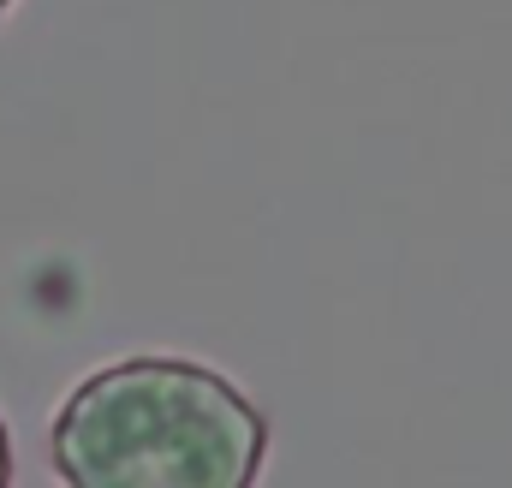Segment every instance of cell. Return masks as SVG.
I'll return each instance as SVG.
<instances>
[{"mask_svg":"<svg viewBox=\"0 0 512 488\" xmlns=\"http://www.w3.org/2000/svg\"><path fill=\"white\" fill-rule=\"evenodd\" d=\"M274 429L251 393L179 352L90 369L48 417L60 488H256Z\"/></svg>","mask_w":512,"mask_h":488,"instance_id":"obj_1","label":"cell"},{"mask_svg":"<svg viewBox=\"0 0 512 488\" xmlns=\"http://www.w3.org/2000/svg\"><path fill=\"white\" fill-rule=\"evenodd\" d=\"M0 488H12V429L0 417Z\"/></svg>","mask_w":512,"mask_h":488,"instance_id":"obj_2","label":"cell"},{"mask_svg":"<svg viewBox=\"0 0 512 488\" xmlns=\"http://www.w3.org/2000/svg\"><path fill=\"white\" fill-rule=\"evenodd\" d=\"M12 6H18V0H0V18H6V12H12Z\"/></svg>","mask_w":512,"mask_h":488,"instance_id":"obj_3","label":"cell"}]
</instances>
